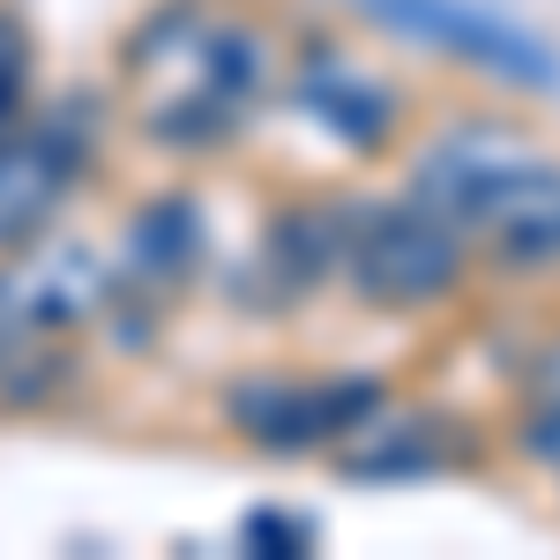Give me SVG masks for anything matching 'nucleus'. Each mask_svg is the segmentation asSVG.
I'll list each match as a JSON object with an SVG mask.
<instances>
[{"label":"nucleus","instance_id":"f257e3e1","mask_svg":"<svg viewBox=\"0 0 560 560\" xmlns=\"http://www.w3.org/2000/svg\"><path fill=\"white\" fill-rule=\"evenodd\" d=\"M411 195L464 232L486 269H560V158L501 120H448L411 158Z\"/></svg>","mask_w":560,"mask_h":560},{"label":"nucleus","instance_id":"f03ea898","mask_svg":"<svg viewBox=\"0 0 560 560\" xmlns=\"http://www.w3.org/2000/svg\"><path fill=\"white\" fill-rule=\"evenodd\" d=\"M464 269H471L464 232L411 187L382 195V202H345V277L366 306L427 314V306L456 300Z\"/></svg>","mask_w":560,"mask_h":560},{"label":"nucleus","instance_id":"7ed1b4c3","mask_svg":"<svg viewBox=\"0 0 560 560\" xmlns=\"http://www.w3.org/2000/svg\"><path fill=\"white\" fill-rule=\"evenodd\" d=\"M179 45H187V83H173V97L142 105V135L158 150H179V158H210L247 128V113L269 90V38L240 15L195 23V8H187Z\"/></svg>","mask_w":560,"mask_h":560},{"label":"nucleus","instance_id":"20e7f679","mask_svg":"<svg viewBox=\"0 0 560 560\" xmlns=\"http://www.w3.org/2000/svg\"><path fill=\"white\" fill-rule=\"evenodd\" d=\"M382 404H388L382 374H247L240 388H224L232 433L269 448V456L345 448Z\"/></svg>","mask_w":560,"mask_h":560},{"label":"nucleus","instance_id":"39448f33","mask_svg":"<svg viewBox=\"0 0 560 560\" xmlns=\"http://www.w3.org/2000/svg\"><path fill=\"white\" fill-rule=\"evenodd\" d=\"M90 158H97V105L68 97L38 120H15L0 135V255L31 247L60 202L83 187Z\"/></svg>","mask_w":560,"mask_h":560},{"label":"nucleus","instance_id":"423d86ee","mask_svg":"<svg viewBox=\"0 0 560 560\" xmlns=\"http://www.w3.org/2000/svg\"><path fill=\"white\" fill-rule=\"evenodd\" d=\"M113 300V269L75 240H31L0 255V337L8 345H60Z\"/></svg>","mask_w":560,"mask_h":560},{"label":"nucleus","instance_id":"0eeeda50","mask_svg":"<svg viewBox=\"0 0 560 560\" xmlns=\"http://www.w3.org/2000/svg\"><path fill=\"white\" fill-rule=\"evenodd\" d=\"M292 97L329 142H345L359 158H374L396 142V120H404V97L374 60H359L345 38H306L300 60H292Z\"/></svg>","mask_w":560,"mask_h":560},{"label":"nucleus","instance_id":"6e6552de","mask_svg":"<svg viewBox=\"0 0 560 560\" xmlns=\"http://www.w3.org/2000/svg\"><path fill=\"white\" fill-rule=\"evenodd\" d=\"M366 15H382L404 38H427L441 52H456L464 68L493 75V83L553 90V52L538 38H523L516 23H501L493 8H471V0H366Z\"/></svg>","mask_w":560,"mask_h":560},{"label":"nucleus","instance_id":"1a4fd4ad","mask_svg":"<svg viewBox=\"0 0 560 560\" xmlns=\"http://www.w3.org/2000/svg\"><path fill=\"white\" fill-rule=\"evenodd\" d=\"M202 269V210L187 187H158L142 195L120 224V277L150 284V292H173Z\"/></svg>","mask_w":560,"mask_h":560},{"label":"nucleus","instance_id":"9d476101","mask_svg":"<svg viewBox=\"0 0 560 560\" xmlns=\"http://www.w3.org/2000/svg\"><path fill=\"white\" fill-rule=\"evenodd\" d=\"M261 269L277 277L284 300L337 277L345 269V202H284L261 232Z\"/></svg>","mask_w":560,"mask_h":560},{"label":"nucleus","instance_id":"9b49d317","mask_svg":"<svg viewBox=\"0 0 560 560\" xmlns=\"http://www.w3.org/2000/svg\"><path fill=\"white\" fill-rule=\"evenodd\" d=\"M456 464V441L441 419H366V427L351 433L345 448H337V471L345 478H374V486H396V478H433Z\"/></svg>","mask_w":560,"mask_h":560},{"label":"nucleus","instance_id":"f8f14e48","mask_svg":"<svg viewBox=\"0 0 560 560\" xmlns=\"http://www.w3.org/2000/svg\"><path fill=\"white\" fill-rule=\"evenodd\" d=\"M240 546L261 560H292V553H314V523L292 516V509H261V516L240 523Z\"/></svg>","mask_w":560,"mask_h":560},{"label":"nucleus","instance_id":"ddd939ff","mask_svg":"<svg viewBox=\"0 0 560 560\" xmlns=\"http://www.w3.org/2000/svg\"><path fill=\"white\" fill-rule=\"evenodd\" d=\"M23 97H31V38L15 15H0V135L23 120Z\"/></svg>","mask_w":560,"mask_h":560}]
</instances>
